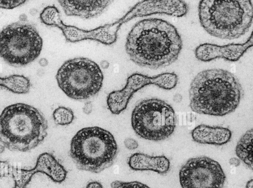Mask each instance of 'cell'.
<instances>
[{
  "mask_svg": "<svg viewBox=\"0 0 253 188\" xmlns=\"http://www.w3.org/2000/svg\"><path fill=\"white\" fill-rule=\"evenodd\" d=\"M182 41L176 28L168 21L148 18L137 22L126 38V51L137 65L157 69L177 59Z\"/></svg>",
  "mask_w": 253,
  "mask_h": 188,
  "instance_id": "6da1fadb",
  "label": "cell"
},
{
  "mask_svg": "<svg viewBox=\"0 0 253 188\" xmlns=\"http://www.w3.org/2000/svg\"><path fill=\"white\" fill-rule=\"evenodd\" d=\"M243 89L237 77L221 69L202 71L193 79L189 88V106L197 113L223 116L238 106Z\"/></svg>",
  "mask_w": 253,
  "mask_h": 188,
  "instance_id": "7a4b0ae2",
  "label": "cell"
},
{
  "mask_svg": "<svg viewBox=\"0 0 253 188\" xmlns=\"http://www.w3.org/2000/svg\"><path fill=\"white\" fill-rule=\"evenodd\" d=\"M42 113L30 105L17 103L0 114V142L11 151L25 152L39 145L47 134Z\"/></svg>",
  "mask_w": 253,
  "mask_h": 188,
  "instance_id": "3957f363",
  "label": "cell"
},
{
  "mask_svg": "<svg viewBox=\"0 0 253 188\" xmlns=\"http://www.w3.org/2000/svg\"><path fill=\"white\" fill-rule=\"evenodd\" d=\"M198 10L202 26L210 35L220 39L238 38L252 24L253 7L249 0H203Z\"/></svg>",
  "mask_w": 253,
  "mask_h": 188,
  "instance_id": "277c9868",
  "label": "cell"
},
{
  "mask_svg": "<svg viewBox=\"0 0 253 188\" xmlns=\"http://www.w3.org/2000/svg\"><path fill=\"white\" fill-rule=\"evenodd\" d=\"M118 152L113 135L97 126L84 128L77 132L71 140L69 150L78 169L93 173L112 166Z\"/></svg>",
  "mask_w": 253,
  "mask_h": 188,
  "instance_id": "5b68a950",
  "label": "cell"
},
{
  "mask_svg": "<svg viewBox=\"0 0 253 188\" xmlns=\"http://www.w3.org/2000/svg\"><path fill=\"white\" fill-rule=\"evenodd\" d=\"M56 79L60 89L68 97L87 99L101 90L103 75L99 65L92 60L77 57L66 61L59 68Z\"/></svg>",
  "mask_w": 253,
  "mask_h": 188,
  "instance_id": "8992f818",
  "label": "cell"
},
{
  "mask_svg": "<svg viewBox=\"0 0 253 188\" xmlns=\"http://www.w3.org/2000/svg\"><path fill=\"white\" fill-rule=\"evenodd\" d=\"M133 130L140 137L160 141L170 137L176 126L173 108L165 101L152 98L139 102L132 111Z\"/></svg>",
  "mask_w": 253,
  "mask_h": 188,
  "instance_id": "52a82bcc",
  "label": "cell"
},
{
  "mask_svg": "<svg viewBox=\"0 0 253 188\" xmlns=\"http://www.w3.org/2000/svg\"><path fill=\"white\" fill-rule=\"evenodd\" d=\"M42 47V40L36 27L17 22L0 32V56L14 66L26 65L37 58Z\"/></svg>",
  "mask_w": 253,
  "mask_h": 188,
  "instance_id": "ba28073f",
  "label": "cell"
},
{
  "mask_svg": "<svg viewBox=\"0 0 253 188\" xmlns=\"http://www.w3.org/2000/svg\"><path fill=\"white\" fill-rule=\"evenodd\" d=\"M179 179L182 188H223L226 176L218 162L199 156L188 159L181 166Z\"/></svg>",
  "mask_w": 253,
  "mask_h": 188,
  "instance_id": "9c48e42d",
  "label": "cell"
},
{
  "mask_svg": "<svg viewBox=\"0 0 253 188\" xmlns=\"http://www.w3.org/2000/svg\"><path fill=\"white\" fill-rule=\"evenodd\" d=\"M178 83L177 75L174 72L164 73L153 77L135 73L128 77L125 87L111 92L107 98L110 112L116 115L122 112L127 107L133 94L144 87L154 85L165 90H171Z\"/></svg>",
  "mask_w": 253,
  "mask_h": 188,
  "instance_id": "30bf717a",
  "label": "cell"
},
{
  "mask_svg": "<svg viewBox=\"0 0 253 188\" xmlns=\"http://www.w3.org/2000/svg\"><path fill=\"white\" fill-rule=\"evenodd\" d=\"M125 22V19L123 17L115 23L106 24L90 31L65 25L61 19L58 21L55 26L61 29L66 40L69 42L74 43L90 39L110 45L116 41L118 31Z\"/></svg>",
  "mask_w": 253,
  "mask_h": 188,
  "instance_id": "8fae6325",
  "label": "cell"
},
{
  "mask_svg": "<svg viewBox=\"0 0 253 188\" xmlns=\"http://www.w3.org/2000/svg\"><path fill=\"white\" fill-rule=\"evenodd\" d=\"M253 43L252 34L249 39L243 44H229L220 46L214 44L205 43L198 46L195 50L197 59L203 62L221 58L230 61L238 60Z\"/></svg>",
  "mask_w": 253,
  "mask_h": 188,
  "instance_id": "7c38bea8",
  "label": "cell"
},
{
  "mask_svg": "<svg viewBox=\"0 0 253 188\" xmlns=\"http://www.w3.org/2000/svg\"><path fill=\"white\" fill-rule=\"evenodd\" d=\"M134 17L155 14H165L177 17L185 15L188 11L186 3L180 0H143L131 8Z\"/></svg>",
  "mask_w": 253,
  "mask_h": 188,
  "instance_id": "4fadbf2b",
  "label": "cell"
},
{
  "mask_svg": "<svg viewBox=\"0 0 253 188\" xmlns=\"http://www.w3.org/2000/svg\"><path fill=\"white\" fill-rule=\"evenodd\" d=\"M67 16L90 18L100 15L112 1L111 0H59Z\"/></svg>",
  "mask_w": 253,
  "mask_h": 188,
  "instance_id": "5bb4252c",
  "label": "cell"
},
{
  "mask_svg": "<svg viewBox=\"0 0 253 188\" xmlns=\"http://www.w3.org/2000/svg\"><path fill=\"white\" fill-rule=\"evenodd\" d=\"M191 136L194 141L199 143L221 145L230 141L232 132L223 127L201 124L192 131Z\"/></svg>",
  "mask_w": 253,
  "mask_h": 188,
  "instance_id": "9a60e30c",
  "label": "cell"
},
{
  "mask_svg": "<svg viewBox=\"0 0 253 188\" xmlns=\"http://www.w3.org/2000/svg\"><path fill=\"white\" fill-rule=\"evenodd\" d=\"M37 173H44L42 162L40 156L35 167L30 169L21 168L6 161H0V178L11 177L15 183L13 188H26L32 177Z\"/></svg>",
  "mask_w": 253,
  "mask_h": 188,
  "instance_id": "2e32d148",
  "label": "cell"
},
{
  "mask_svg": "<svg viewBox=\"0 0 253 188\" xmlns=\"http://www.w3.org/2000/svg\"><path fill=\"white\" fill-rule=\"evenodd\" d=\"M127 163L133 170H150L160 174L167 173L170 168V162L164 155L153 156L142 153H135L129 157Z\"/></svg>",
  "mask_w": 253,
  "mask_h": 188,
  "instance_id": "e0dca14e",
  "label": "cell"
},
{
  "mask_svg": "<svg viewBox=\"0 0 253 188\" xmlns=\"http://www.w3.org/2000/svg\"><path fill=\"white\" fill-rule=\"evenodd\" d=\"M253 131L248 130L237 143L235 151L238 158L251 170L253 169Z\"/></svg>",
  "mask_w": 253,
  "mask_h": 188,
  "instance_id": "ac0fdd59",
  "label": "cell"
},
{
  "mask_svg": "<svg viewBox=\"0 0 253 188\" xmlns=\"http://www.w3.org/2000/svg\"><path fill=\"white\" fill-rule=\"evenodd\" d=\"M0 86L19 94L25 93L27 87V79L20 75H12L5 78L0 77Z\"/></svg>",
  "mask_w": 253,
  "mask_h": 188,
  "instance_id": "d6986e66",
  "label": "cell"
},
{
  "mask_svg": "<svg viewBox=\"0 0 253 188\" xmlns=\"http://www.w3.org/2000/svg\"><path fill=\"white\" fill-rule=\"evenodd\" d=\"M52 116L55 123L61 126L69 125L74 119L72 110L64 106H59L56 108Z\"/></svg>",
  "mask_w": 253,
  "mask_h": 188,
  "instance_id": "ffe728a7",
  "label": "cell"
},
{
  "mask_svg": "<svg viewBox=\"0 0 253 188\" xmlns=\"http://www.w3.org/2000/svg\"><path fill=\"white\" fill-rule=\"evenodd\" d=\"M111 188H150L146 185L137 181L123 182L115 181L111 184Z\"/></svg>",
  "mask_w": 253,
  "mask_h": 188,
  "instance_id": "44dd1931",
  "label": "cell"
},
{
  "mask_svg": "<svg viewBox=\"0 0 253 188\" xmlns=\"http://www.w3.org/2000/svg\"><path fill=\"white\" fill-rule=\"evenodd\" d=\"M25 0H0V8L12 9L23 4Z\"/></svg>",
  "mask_w": 253,
  "mask_h": 188,
  "instance_id": "7402d4cb",
  "label": "cell"
},
{
  "mask_svg": "<svg viewBox=\"0 0 253 188\" xmlns=\"http://www.w3.org/2000/svg\"><path fill=\"white\" fill-rule=\"evenodd\" d=\"M126 147L129 150H133L138 146V142L133 138H126L124 141Z\"/></svg>",
  "mask_w": 253,
  "mask_h": 188,
  "instance_id": "603a6c76",
  "label": "cell"
},
{
  "mask_svg": "<svg viewBox=\"0 0 253 188\" xmlns=\"http://www.w3.org/2000/svg\"><path fill=\"white\" fill-rule=\"evenodd\" d=\"M92 109L93 106L91 102L87 101L84 103L83 107V111L84 114L88 115L92 112Z\"/></svg>",
  "mask_w": 253,
  "mask_h": 188,
  "instance_id": "cb8c5ba5",
  "label": "cell"
},
{
  "mask_svg": "<svg viewBox=\"0 0 253 188\" xmlns=\"http://www.w3.org/2000/svg\"><path fill=\"white\" fill-rule=\"evenodd\" d=\"M85 188H103L102 184L97 181H92L88 183Z\"/></svg>",
  "mask_w": 253,
  "mask_h": 188,
  "instance_id": "d4e9b609",
  "label": "cell"
},
{
  "mask_svg": "<svg viewBox=\"0 0 253 188\" xmlns=\"http://www.w3.org/2000/svg\"><path fill=\"white\" fill-rule=\"evenodd\" d=\"M229 163L231 165L238 167L241 164V160L238 157H233L229 159Z\"/></svg>",
  "mask_w": 253,
  "mask_h": 188,
  "instance_id": "484cf974",
  "label": "cell"
},
{
  "mask_svg": "<svg viewBox=\"0 0 253 188\" xmlns=\"http://www.w3.org/2000/svg\"><path fill=\"white\" fill-rule=\"evenodd\" d=\"M182 99V95L179 94H176L174 95L173 97V100L174 102L176 103H179L181 102Z\"/></svg>",
  "mask_w": 253,
  "mask_h": 188,
  "instance_id": "4316f807",
  "label": "cell"
},
{
  "mask_svg": "<svg viewBox=\"0 0 253 188\" xmlns=\"http://www.w3.org/2000/svg\"><path fill=\"white\" fill-rule=\"evenodd\" d=\"M39 63L41 66L44 67L47 65L48 62L45 58H42L40 59Z\"/></svg>",
  "mask_w": 253,
  "mask_h": 188,
  "instance_id": "83f0119b",
  "label": "cell"
},
{
  "mask_svg": "<svg viewBox=\"0 0 253 188\" xmlns=\"http://www.w3.org/2000/svg\"><path fill=\"white\" fill-rule=\"evenodd\" d=\"M101 67L103 69H107L109 66V63L107 60H102L100 62Z\"/></svg>",
  "mask_w": 253,
  "mask_h": 188,
  "instance_id": "f1b7e54d",
  "label": "cell"
},
{
  "mask_svg": "<svg viewBox=\"0 0 253 188\" xmlns=\"http://www.w3.org/2000/svg\"><path fill=\"white\" fill-rule=\"evenodd\" d=\"M19 20L21 22H26L27 20V16L25 14H21L20 15Z\"/></svg>",
  "mask_w": 253,
  "mask_h": 188,
  "instance_id": "f546056e",
  "label": "cell"
},
{
  "mask_svg": "<svg viewBox=\"0 0 253 188\" xmlns=\"http://www.w3.org/2000/svg\"><path fill=\"white\" fill-rule=\"evenodd\" d=\"M246 188H253V180L252 179L247 182Z\"/></svg>",
  "mask_w": 253,
  "mask_h": 188,
  "instance_id": "4dcf8cb0",
  "label": "cell"
},
{
  "mask_svg": "<svg viewBox=\"0 0 253 188\" xmlns=\"http://www.w3.org/2000/svg\"><path fill=\"white\" fill-rule=\"evenodd\" d=\"M37 13V9H34V8L31 9L30 11V13L32 15H34L36 14Z\"/></svg>",
  "mask_w": 253,
  "mask_h": 188,
  "instance_id": "1f68e13d",
  "label": "cell"
},
{
  "mask_svg": "<svg viewBox=\"0 0 253 188\" xmlns=\"http://www.w3.org/2000/svg\"><path fill=\"white\" fill-rule=\"evenodd\" d=\"M5 147L2 144H0V153H2L5 150Z\"/></svg>",
  "mask_w": 253,
  "mask_h": 188,
  "instance_id": "d6a6232c",
  "label": "cell"
}]
</instances>
